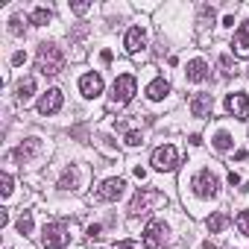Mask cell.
Returning <instances> with one entry per match:
<instances>
[{"label":"cell","mask_w":249,"mask_h":249,"mask_svg":"<svg viewBox=\"0 0 249 249\" xmlns=\"http://www.w3.org/2000/svg\"><path fill=\"white\" fill-rule=\"evenodd\" d=\"M0 194H3V196H9V194H12V176H9V173L0 176Z\"/></svg>","instance_id":"cell-26"},{"label":"cell","mask_w":249,"mask_h":249,"mask_svg":"<svg viewBox=\"0 0 249 249\" xmlns=\"http://www.w3.org/2000/svg\"><path fill=\"white\" fill-rule=\"evenodd\" d=\"M229 185L237 188V185H240V176H237V173H229Z\"/></svg>","instance_id":"cell-33"},{"label":"cell","mask_w":249,"mask_h":249,"mask_svg":"<svg viewBox=\"0 0 249 249\" xmlns=\"http://www.w3.org/2000/svg\"><path fill=\"white\" fill-rule=\"evenodd\" d=\"M226 111L229 114H234L237 120H246L249 117V100H246V94H229L226 97Z\"/></svg>","instance_id":"cell-11"},{"label":"cell","mask_w":249,"mask_h":249,"mask_svg":"<svg viewBox=\"0 0 249 249\" xmlns=\"http://www.w3.org/2000/svg\"><path fill=\"white\" fill-rule=\"evenodd\" d=\"M15 229H18V234H33V214H30V211H24V214L18 217Z\"/></svg>","instance_id":"cell-21"},{"label":"cell","mask_w":249,"mask_h":249,"mask_svg":"<svg viewBox=\"0 0 249 249\" xmlns=\"http://www.w3.org/2000/svg\"><path fill=\"white\" fill-rule=\"evenodd\" d=\"M79 91H82V97H100L103 94V76L97 73V71H91V73H82L79 76Z\"/></svg>","instance_id":"cell-9"},{"label":"cell","mask_w":249,"mask_h":249,"mask_svg":"<svg viewBox=\"0 0 249 249\" xmlns=\"http://www.w3.org/2000/svg\"><path fill=\"white\" fill-rule=\"evenodd\" d=\"M185 73H188V79H191V82H202V79L208 76V65H205L202 59H194V62H188Z\"/></svg>","instance_id":"cell-16"},{"label":"cell","mask_w":249,"mask_h":249,"mask_svg":"<svg viewBox=\"0 0 249 249\" xmlns=\"http://www.w3.org/2000/svg\"><path fill=\"white\" fill-rule=\"evenodd\" d=\"M170 94V82L164 79V76H159V79H153L150 85H147V97L153 100V103H159V100H164Z\"/></svg>","instance_id":"cell-15"},{"label":"cell","mask_w":249,"mask_h":249,"mask_svg":"<svg viewBox=\"0 0 249 249\" xmlns=\"http://www.w3.org/2000/svg\"><path fill=\"white\" fill-rule=\"evenodd\" d=\"M62 103H65V97H62V91L59 88H50L41 100H38V114H44V117H50V114H56L59 108H62Z\"/></svg>","instance_id":"cell-10"},{"label":"cell","mask_w":249,"mask_h":249,"mask_svg":"<svg viewBox=\"0 0 249 249\" xmlns=\"http://www.w3.org/2000/svg\"><path fill=\"white\" fill-rule=\"evenodd\" d=\"M36 65H38V71H41L44 76H56V73H62V68H65V53H62V47H56L53 41L38 44Z\"/></svg>","instance_id":"cell-1"},{"label":"cell","mask_w":249,"mask_h":249,"mask_svg":"<svg viewBox=\"0 0 249 249\" xmlns=\"http://www.w3.org/2000/svg\"><path fill=\"white\" fill-rule=\"evenodd\" d=\"M223 27H234V15H226L223 18Z\"/></svg>","instance_id":"cell-34"},{"label":"cell","mask_w":249,"mask_h":249,"mask_svg":"<svg viewBox=\"0 0 249 249\" xmlns=\"http://www.w3.org/2000/svg\"><path fill=\"white\" fill-rule=\"evenodd\" d=\"M123 141H126V147H141L144 144V135L141 132H126V138H123Z\"/></svg>","instance_id":"cell-25"},{"label":"cell","mask_w":249,"mask_h":249,"mask_svg":"<svg viewBox=\"0 0 249 249\" xmlns=\"http://www.w3.org/2000/svg\"><path fill=\"white\" fill-rule=\"evenodd\" d=\"M234 223H237V229H240V234H249V208H246V211H240Z\"/></svg>","instance_id":"cell-24"},{"label":"cell","mask_w":249,"mask_h":249,"mask_svg":"<svg viewBox=\"0 0 249 249\" xmlns=\"http://www.w3.org/2000/svg\"><path fill=\"white\" fill-rule=\"evenodd\" d=\"M111 249H141V246H138L135 240H120V243H114Z\"/></svg>","instance_id":"cell-28"},{"label":"cell","mask_w":249,"mask_h":249,"mask_svg":"<svg viewBox=\"0 0 249 249\" xmlns=\"http://www.w3.org/2000/svg\"><path fill=\"white\" fill-rule=\"evenodd\" d=\"M68 243H71V229H68V223L53 220V223L44 226V231H41V246H44V249H62V246H68Z\"/></svg>","instance_id":"cell-2"},{"label":"cell","mask_w":249,"mask_h":249,"mask_svg":"<svg viewBox=\"0 0 249 249\" xmlns=\"http://www.w3.org/2000/svg\"><path fill=\"white\" fill-rule=\"evenodd\" d=\"M164 202H167V196H164L161 191H156V188H141V191L132 196L129 211H132V214H147L153 205H164Z\"/></svg>","instance_id":"cell-4"},{"label":"cell","mask_w":249,"mask_h":249,"mask_svg":"<svg viewBox=\"0 0 249 249\" xmlns=\"http://www.w3.org/2000/svg\"><path fill=\"white\" fill-rule=\"evenodd\" d=\"M71 9H73L76 15H85V12L91 9V3H71Z\"/></svg>","instance_id":"cell-30"},{"label":"cell","mask_w":249,"mask_h":249,"mask_svg":"<svg viewBox=\"0 0 249 249\" xmlns=\"http://www.w3.org/2000/svg\"><path fill=\"white\" fill-rule=\"evenodd\" d=\"M138 94V79L132 73H120L111 85V106H126Z\"/></svg>","instance_id":"cell-3"},{"label":"cell","mask_w":249,"mask_h":249,"mask_svg":"<svg viewBox=\"0 0 249 249\" xmlns=\"http://www.w3.org/2000/svg\"><path fill=\"white\" fill-rule=\"evenodd\" d=\"M123 188H126V182L114 176V179H106V182L97 188V194H94V196H97L100 202H114V199H120V196H123Z\"/></svg>","instance_id":"cell-8"},{"label":"cell","mask_w":249,"mask_h":249,"mask_svg":"<svg viewBox=\"0 0 249 249\" xmlns=\"http://www.w3.org/2000/svg\"><path fill=\"white\" fill-rule=\"evenodd\" d=\"M164 234H167V226L161 220H150L147 229H144V246L147 249H161L164 246Z\"/></svg>","instance_id":"cell-7"},{"label":"cell","mask_w":249,"mask_h":249,"mask_svg":"<svg viewBox=\"0 0 249 249\" xmlns=\"http://www.w3.org/2000/svg\"><path fill=\"white\" fill-rule=\"evenodd\" d=\"M176 164H179V153H176L173 144H161V147L153 153V167H156V170L170 173V170H176Z\"/></svg>","instance_id":"cell-6"},{"label":"cell","mask_w":249,"mask_h":249,"mask_svg":"<svg viewBox=\"0 0 249 249\" xmlns=\"http://www.w3.org/2000/svg\"><path fill=\"white\" fill-rule=\"evenodd\" d=\"M144 44H147V33H144V27H132V30L126 33V38H123V47H126V53H138Z\"/></svg>","instance_id":"cell-14"},{"label":"cell","mask_w":249,"mask_h":249,"mask_svg":"<svg viewBox=\"0 0 249 249\" xmlns=\"http://www.w3.org/2000/svg\"><path fill=\"white\" fill-rule=\"evenodd\" d=\"M231 144H234V141H231L229 132H217V135H214V150L226 153V150H231Z\"/></svg>","instance_id":"cell-22"},{"label":"cell","mask_w":249,"mask_h":249,"mask_svg":"<svg viewBox=\"0 0 249 249\" xmlns=\"http://www.w3.org/2000/svg\"><path fill=\"white\" fill-rule=\"evenodd\" d=\"M231 53H234L237 59H249V21L234 33V38H231Z\"/></svg>","instance_id":"cell-12"},{"label":"cell","mask_w":249,"mask_h":249,"mask_svg":"<svg viewBox=\"0 0 249 249\" xmlns=\"http://www.w3.org/2000/svg\"><path fill=\"white\" fill-rule=\"evenodd\" d=\"M211 108H214V97H211V94H196V97H191V114H194V117H208Z\"/></svg>","instance_id":"cell-13"},{"label":"cell","mask_w":249,"mask_h":249,"mask_svg":"<svg viewBox=\"0 0 249 249\" xmlns=\"http://www.w3.org/2000/svg\"><path fill=\"white\" fill-rule=\"evenodd\" d=\"M15 91H18V100H21V103H30L33 94H36V79H33V76H24Z\"/></svg>","instance_id":"cell-17"},{"label":"cell","mask_w":249,"mask_h":249,"mask_svg":"<svg viewBox=\"0 0 249 249\" xmlns=\"http://www.w3.org/2000/svg\"><path fill=\"white\" fill-rule=\"evenodd\" d=\"M220 71H223V76H229V73H231V59H229V56H223V59H220Z\"/></svg>","instance_id":"cell-29"},{"label":"cell","mask_w":249,"mask_h":249,"mask_svg":"<svg viewBox=\"0 0 249 249\" xmlns=\"http://www.w3.org/2000/svg\"><path fill=\"white\" fill-rule=\"evenodd\" d=\"M24 62H27V56H24V53H15V56H12V65H24Z\"/></svg>","instance_id":"cell-32"},{"label":"cell","mask_w":249,"mask_h":249,"mask_svg":"<svg viewBox=\"0 0 249 249\" xmlns=\"http://www.w3.org/2000/svg\"><path fill=\"white\" fill-rule=\"evenodd\" d=\"M103 234V226H88V240H97Z\"/></svg>","instance_id":"cell-31"},{"label":"cell","mask_w":249,"mask_h":249,"mask_svg":"<svg viewBox=\"0 0 249 249\" xmlns=\"http://www.w3.org/2000/svg\"><path fill=\"white\" fill-rule=\"evenodd\" d=\"M50 18H53V15H50V9H44V6H41V9H36V12L30 15V24H33V27H47V24H50Z\"/></svg>","instance_id":"cell-20"},{"label":"cell","mask_w":249,"mask_h":249,"mask_svg":"<svg viewBox=\"0 0 249 249\" xmlns=\"http://www.w3.org/2000/svg\"><path fill=\"white\" fill-rule=\"evenodd\" d=\"M217 188H220V182H217V173H211V167H202V170L191 179V191H194L196 196H202V199L214 196Z\"/></svg>","instance_id":"cell-5"},{"label":"cell","mask_w":249,"mask_h":249,"mask_svg":"<svg viewBox=\"0 0 249 249\" xmlns=\"http://www.w3.org/2000/svg\"><path fill=\"white\" fill-rule=\"evenodd\" d=\"M9 33H12V36H21V33H24V27H21V18H12V21H9Z\"/></svg>","instance_id":"cell-27"},{"label":"cell","mask_w":249,"mask_h":249,"mask_svg":"<svg viewBox=\"0 0 249 249\" xmlns=\"http://www.w3.org/2000/svg\"><path fill=\"white\" fill-rule=\"evenodd\" d=\"M36 150H38V141H36V138H30L27 144H21V147L12 153V159H18V161H30V156H33Z\"/></svg>","instance_id":"cell-19"},{"label":"cell","mask_w":249,"mask_h":249,"mask_svg":"<svg viewBox=\"0 0 249 249\" xmlns=\"http://www.w3.org/2000/svg\"><path fill=\"white\" fill-rule=\"evenodd\" d=\"M205 226H208V231H211V234H220V231L229 226V217H226L223 211H217V214H211V217L205 220Z\"/></svg>","instance_id":"cell-18"},{"label":"cell","mask_w":249,"mask_h":249,"mask_svg":"<svg viewBox=\"0 0 249 249\" xmlns=\"http://www.w3.org/2000/svg\"><path fill=\"white\" fill-rule=\"evenodd\" d=\"M76 185V167H68L65 173H62V179H59V188L62 191H71Z\"/></svg>","instance_id":"cell-23"}]
</instances>
